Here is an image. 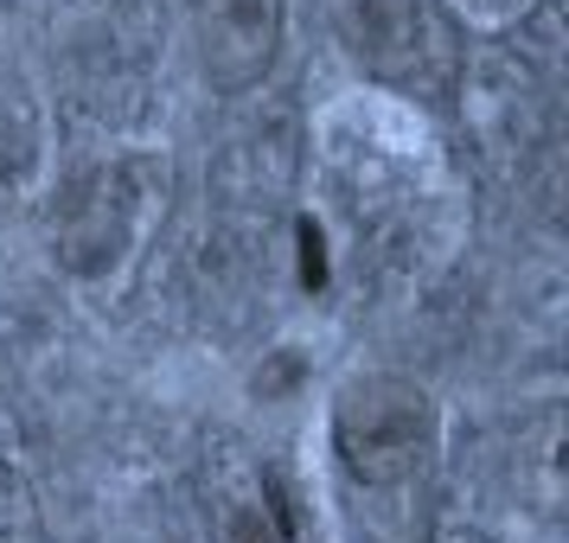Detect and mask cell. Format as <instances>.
Returning a JSON list of instances; mask_svg holds the SVG:
<instances>
[{"mask_svg": "<svg viewBox=\"0 0 569 543\" xmlns=\"http://www.w3.org/2000/svg\"><path fill=\"white\" fill-rule=\"evenodd\" d=\"M339 52L378 83H422L436 58V20L422 0H320Z\"/></svg>", "mask_w": 569, "mask_h": 543, "instance_id": "3", "label": "cell"}, {"mask_svg": "<svg viewBox=\"0 0 569 543\" xmlns=\"http://www.w3.org/2000/svg\"><path fill=\"white\" fill-rule=\"evenodd\" d=\"M186 32L211 97H250L282 58V0H186Z\"/></svg>", "mask_w": 569, "mask_h": 543, "instance_id": "2", "label": "cell"}, {"mask_svg": "<svg viewBox=\"0 0 569 543\" xmlns=\"http://www.w3.org/2000/svg\"><path fill=\"white\" fill-rule=\"evenodd\" d=\"M333 454L359 486H403L436 454V403L410 378H359L333 403Z\"/></svg>", "mask_w": 569, "mask_h": 543, "instance_id": "1", "label": "cell"}, {"mask_svg": "<svg viewBox=\"0 0 569 543\" xmlns=\"http://www.w3.org/2000/svg\"><path fill=\"white\" fill-rule=\"evenodd\" d=\"M224 543H295V512H288V499H282L276 480H262V499H250V505L231 517Z\"/></svg>", "mask_w": 569, "mask_h": 543, "instance_id": "5", "label": "cell"}, {"mask_svg": "<svg viewBox=\"0 0 569 543\" xmlns=\"http://www.w3.org/2000/svg\"><path fill=\"white\" fill-rule=\"evenodd\" d=\"M0 543H52L46 537V505L13 461H0Z\"/></svg>", "mask_w": 569, "mask_h": 543, "instance_id": "4", "label": "cell"}]
</instances>
